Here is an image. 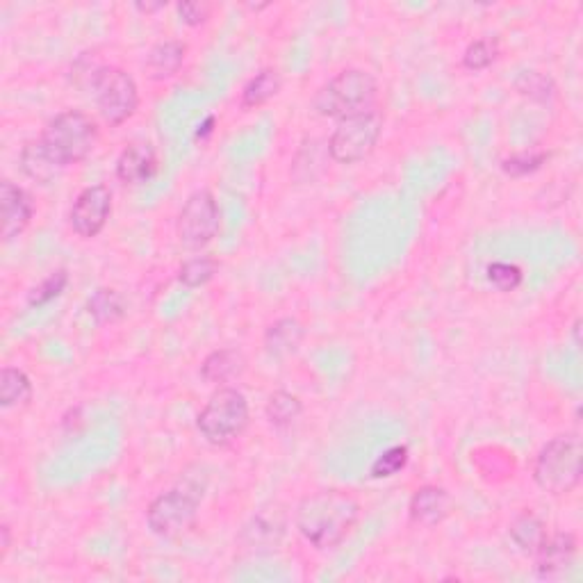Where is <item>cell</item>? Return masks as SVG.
Returning a JSON list of instances; mask_svg holds the SVG:
<instances>
[{
    "instance_id": "obj_14",
    "label": "cell",
    "mask_w": 583,
    "mask_h": 583,
    "mask_svg": "<svg viewBox=\"0 0 583 583\" xmlns=\"http://www.w3.org/2000/svg\"><path fill=\"white\" fill-rule=\"evenodd\" d=\"M158 171V155L149 144H130L117 160V178L123 185H142Z\"/></svg>"
},
{
    "instance_id": "obj_11",
    "label": "cell",
    "mask_w": 583,
    "mask_h": 583,
    "mask_svg": "<svg viewBox=\"0 0 583 583\" xmlns=\"http://www.w3.org/2000/svg\"><path fill=\"white\" fill-rule=\"evenodd\" d=\"M0 208H3V240L12 242L26 231L32 215H35V203L23 187L14 185L12 180L0 183Z\"/></svg>"
},
{
    "instance_id": "obj_7",
    "label": "cell",
    "mask_w": 583,
    "mask_h": 583,
    "mask_svg": "<svg viewBox=\"0 0 583 583\" xmlns=\"http://www.w3.org/2000/svg\"><path fill=\"white\" fill-rule=\"evenodd\" d=\"M92 94L98 112L110 126H121L137 112V82L119 67L96 69L92 73Z\"/></svg>"
},
{
    "instance_id": "obj_26",
    "label": "cell",
    "mask_w": 583,
    "mask_h": 583,
    "mask_svg": "<svg viewBox=\"0 0 583 583\" xmlns=\"http://www.w3.org/2000/svg\"><path fill=\"white\" fill-rule=\"evenodd\" d=\"M497 55H499L497 39H476L467 46V51L463 55V67L470 71H483L497 60Z\"/></svg>"
},
{
    "instance_id": "obj_22",
    "label": "cell",
    "mask_w": 583,
    "mask_h": 583,
    "mask_svg": "<svg viewBox=\"0 0 583 583\" xmlns=\"http://www.w3.org/2000/svg\"><path fill=\"white\" fill-rule=\"evenodd\" d=\"M32 399V383L26 372L16 367H5L0 372V406L14 408L26 406Z\"/></svg>"
},
{
    "instance_id": "obj_20",
    "label": "cell",
    "mask_w": 583,
    "mask_h": 583,
    "mask_svg": "<svg viewBox=\"0 0 583 583\" xmlns=\"http://www.w3.org/2000/svg\"><path fill=\"white\" fill-rule=\"evenodd\" d=\"M511 540L524 554H536L547 540V527L538 515L522 513L511 524Z\"/></svg>"
},
{
    "instance_id": "obj_35",
    "label": "cell",
    "mask_w": 583,
    "mask_h": 583,
    "mask_svg": "<svg viewBox=\"0 0 583 583\" xmlns=\"http://www.w3.org/2000/svg\"><path fill=\"white\" fill-rule=\"evenodd\" d=\"M572 331H574V342L581 344V338H579V333H581V319H577V322H574Z\"/></svg>"
},
{
    "instance_id": "obj_10",
    "label": "cell",
    "mask_w": 583,
    "mask_h": 583,
    "mask_svg": "<svg viewBox=\"0 0 583 583\" xmlns=\"http://www.w3.org/2000/svg\"><path fill=\"white\" fill-rule=\"evenodd\" d=\"M112 212V192L105 185H92L78 194L69 212L73 233L92 240L108 224Z\"/></svg>"
},
{
    "instance_id": "obj_24",
    "label": "cell",
    "mask_w": 583,
    "mask_h": 583,
    "mask_svg": "<svg viewBox=\"0 0 583 583\" xmlns=\"http://www.w3.org/2000/svg\"><path fill=\"white\" fill-rule=\"evenodd\" d=\"M301 413H303L301 401L285 390L274 392L267 401V420L272 426H278V429L292 426L299 420Z\"/></svg>"
},
{
    "instance_id": "obj_34",
    "label": "cell",
    "mask_w": 583,
    "mask_h": 583,
    "mask_svg": "<svg viewBox=\"0 0 583 583\" xmlns=\"http://www.w3.org/2000/svg\"><path fill=\"white\" fill-rule=\"evenodd\" d=\"M0 536H3V558L7 554V549H10V527L3 524V529H0Z\"/></svg>"
},
{
    "instance_id": "obj_17",
    "label": "cell",
    "mask_w": 583,
    "mask_h": 583,
    "mask_svg": "<svg viewBox=\"0 0 583 583\" xmlns=\"http://www.w3.org/2000/svg\"><path fill=\"white\" fill-rule=\"evenodd\" d=\"M246 367V358L237 349H219L212 351L201 365V376L208 383H231L237 376H242Z\"/></svg>"
},
{
    "instance_id": "obj_16",
    "label": "cell",
    "mask_w": 583,
    "mask_h": 583,
    "mask_svg": "<svg viewBox=\"0 0 583 583\" xmlns=\"http://www.w3.org/2000/svg\"><path fill=\"white\" fill-rule=\"evenodd\" d=\"M21 169H23V174L41 185L53 183V180L60 178V174L64 171L62 164L57 162L51 153H48L41 139H35V142H28L26 146H23Z\"/></svg>"
},
{
    "instance_id": "obj_25",
    "label": "cell",
    "mask_w": 583,
    "mask_h": 583,
    "mask_svg": "<svg viewBox=\"0 0 583 583\" xmlns=\"http://www.w3.org/2000/svg\"><path fill=\"white\" fill-rule=\"evenodd\" d=\"M217 269H219V265H217L215 258H208V256L192 258V260H187L183 267H180L178 281L183 283L185 287H201L215 278Z\"/></svg>"
},
{
    "instance_id": "obj_29",
    "label": "cell",
    "mask_w": 583,
    "mask_h": 583,
    "mask_svg": "<svg viewBox=\"0 0 583 583\" xmlns=\"http://www.w3.org/2000/svg\"><path fill=\"white\" fill-rule=\"evenodd\" d=\"M67 283H69V276H67V272H64V269L51 274L46 278V281H41L35 290H32L30 306H44V303L53 301L55 297H60V294L64 292V287H67Z\"/></svg>"
},
{
    "instance_id": "obj_33",
    "label": "cell",
    "mask_w": 583,
    "mask_h": 583,
    "mask_svg": "<svg viewBox=\"0 0 583 583\" xmlns=\"http://www.w3.org/2000/svg\"><path fill=\"white\" fill-rule=\"evenodd\" d=\"M135 7H137L139 12H144V14H151V12H158V10H162L164 3H155V5H151V3H146V5H144V3H137Z\"/></svg>"
},
{
    "instance_id": "obj_21",
    "label": "cell",
    "mask_w": 583,
    "mask_h": 583,
    "mask_svg": "<svg viewBox=\"0 0 583 583\" xmlns=\"http://www.w3.org/2000/svg\"><path fill=\"white\" fill-rule=\"evenodd\" d=\"M281 85L283 82L276 69H262L246 82L242 92V105L244 108H260V105L269 103L278 92H281Z\"/></svg>"
},
{
    "instance_id": "obj_31",
    "label": "cell",
    "mask_w": 583,
    "mask_h": 583,
    "mask_svg": "<svg viewBox=\"0 0 583 583\" xmlns=\"http://www.w3.org/2000/svg\"><path fill=\"white\" fill-rule=\"evenodd\" d=\"M547 162V153H522V155H513V158L504 160L502 169L508 176H527L538 171L543 164Z\"/></svg>"
},
{
    "instance_id": "obj_19",
    "label": "cell",
    "mask_w": 583,
    "mask_h": 583,
    "mask_svg": "<svg viewBox=\"0 0 583 583\" xmlns=\"http://www.w3.org/2000/svg\"><path fill=\"white\" fill-rule=\"evenodd\" d=\"M285 533V515L281 511H260L258 515H253V520L249 527H246L244 536L249 540V545L253 549L267 547L272 549L281 543Z\"/></svg>"
},
{
    "instance_id": "obj_28",
    "label": "cell",
    "mask_w": 583,
    "mask_h": 583,
    "mask_svg": "<svg viewBox=\"0 0 583 583\" xmlns=\"http://www.w3.org/2000/svg\"><path fill=\"white\" fill-rule=\"evenodd\" d=\"M522 269L511 262H492L488 267V281L499 292H513L522 285Z\"/></svg>"
},
{
    "instance_id": "obj_30",
    "label": "cell",
    "mask_w": 583,
    "mask_h": 583,
    "mask_svg": "<svg viewBox=\"0 0 583 583\" xmlns=\"http://www.w3.org/2000/svg\"><path fill=\"white\" fill-rule=\"evenodd\" d=\"M517 89L531 98H538V101H547V98H552L556 92L554 82L538 71L524 73V76L517 80Z\"/></svg>"
},
{
    "instance_id": "obj_32",
    "label": "cell",
    "mask_w": 583,
    "mask_h": 583,
    "mask_svg": "<svg viewBox=\"0 0 583 583\" xmlns=\"http://www.w3.org/2000/svg\"><path fill=\"white\" fill-rule=\"evenodd\" d=\"M176 10L180 14V19H183V23H187V26H192V28L203 26V23L210 19V7L205 3H178Z\"/></svg>"
},
{
    "instance_id": "obj_4",
    "label": "cell",
    "mask_w": 583,
    "mask_h": 583,
    "mask_svg": "<svg viewBox=\"0 0 583 583\" xmlns=\"http://www.w3.org/2000/svg\"><path fill=\"white\" fill-rule=\"evenodd\" d=\"M39 139L44 142L48 153L67 169L69 164L82 162L96 149L98 128L96 121L87 117L85 112L67 110L48 121Z\"/></svg>"
},
{
    "instance_id": "obj_27",
    "label": "cell",
    "mask_w": 583,
    "mask_h": 583,
    "mask_svg": "<svg viewBox=\"0 0 583 583\" xmlns=\"http://www.w3.org/2000/svg\"><path fill=\"white\" fill-rule=\"evenodd\" d=\"M408 465V447L406 445H394L388 451L376 458L372 465L374 479H390V476L399 474Z\"/></svg>"
},
{
    "instance_id": "obj_8",
    "label": "cell",
    "mask_w": 583,
    "mask_h": 583,
    "mask_svg": "<svg viewBox=\"0 0 583 583\" xmlns=\"http://www.w3.org/2000/svg\"><path fill=\"white\" fill-rule=\"evenodd\" d=\"M201 490L194 488H174L169 492H162L155 497L149 511H146V522L149 529L160 538H178L190 531L199 517L201 506Z\"/></svg>"
},
{
    "instance_id": "obj_9",
    "label": "cell",
    "mask_w": 583,
    "mask_h": 583,
    "mask_svg": "<svg viewBox=\"0 0 583 583\" xmlns=\"http://www.w3.org/2000/svg\"><path fill=\"white\" fill-rule=\"evenodd\" d=\"M221 226V212L215 196L208 190L194 192L183 205L178 217V237L187 249H201V246L215 240Z\"/></svg>"
},
{
    "instance_id": "obj_18",
    "label": "cell",
    "mask_w": 583,
    "mask_h": 583,
    "mask_svg": "<svg viewBox=\"0 0 583 583\" xmlns=\"http://www.w3.org/2000/svg\"><path fill=\"white\" fill-rule=\"evenodd\" d=\"M303 342V326L292 317H283L267 328L265 349L272 358H287L297 353Z\"/></svg>"
},
{
    "instance_id": "obj_2",
    "label": "cell",
    "mask_w": 583,
    "mask_h": 583,
    "mask_svg": "<svg viewBox=\"0 0 583 583\" xmlns=\"http://www.w3.org/2000/svg\"><path fill=\"white\" fill-rule=\"evenodd\" d=\"M379 82L363 69H347L328 80L312 98V108L328 119H347L353 114L374 110Z\"/></svg>"
},
{
    "instance_id": "obj_5",
    "label": "cell",
    "mask_w": 583,
    "mask_h": 583,
    "mask_svg": "<svg viewBox=\"0 0 583 583\" xmlns=\"http://www.w3.org/2000/svg\"><path fill=\"white\" fill-rule=\"evenodd\" d=\"M196 426L210 445H231L249 426V401L240 390L219 388L201 410Z\"/></svg>"
},
{
    "instance_id": "obj_15",
    "label": "cell",
    "mask_w": 583,
    "mask_h": 583,
    "mask_svg": "<svg viewBox=\"0 0 583 583\" xmlns=\"http://www.w3.org/2000/svg\"><path fill=\"white\" fill-rule=\"evenodd\" d=\"M187 55V46L183 41L169 39V41H160L151 48L149 57H146V73H149L151 80H169L174 78L180 71L185 62Z\"/></svg>"
},
{
    "instance_id": "obj_23",
    "label": "cell",
    "mask_w": 583,
    "mask_h": 583,
    "mask_svg": "<svg viewBox=\"0 0 583 583\" xmlns=\"http://www.w3.org/2000/svg\"><path fill=\"white\" fill-rule=\"evenodd\" d=\"M87 312L98 324H112L126 315V299L121 297V292L103 287V290H96L92 299L87 301Z\"/></svg>"
},
{
    "instance_id": "obj_12",
    "label": "cell",
    "mask_w": 583,
    "mask_h": 583,
    "mask_svg": "<svg viewBox=\"0 0 583 583\" xmlns=\"http://www.w3.org/2000/svg\"><path fill=\"white\" fill-rule=\"evenodd\" d=\"M574 554H577V538L572 533H554L547 536L543 547L536 554V570L540 577L552 579L568 570Z\"/></svg>"
},
{
    "instance_id": "obj_1",
    "label": "cell",
    "mask_w": 583,
    "mask_h": 583,
    "mask_svg": "<svg viewBox=\"0 0 583 583\" xmlns=\"http://www.w3.org/2000/svg\"><path fill=\"white\" fill-rule=\"evenodd\" d=\"M358 517L360 504L349 492L319 490L301 499L294 522L312 547L333 549L349 536Z\"/></svg>"
},
{
    "instance_id": "obj_6",
    "label": "cell",
    "mask_w": 583,
    "mask_h": 583,
    "mask_svg": "<svg viewBox=\"0 0 583 583\" xmlns=\"http://www.w3.org/2000/svg\"><path fill=\"white\" fill-rule=\"evenodd\" d=\"M383 133L379 110H367L342 119L328 139V153L340 164H356L372 155Z\"/></svg>"
},
{
    "instance_id": "obj_3",
    "label": "cell",
    "mask_w": 583,
    "mask_h": 583,
    "mask_svg": "<svg viewBox=\"0 0 583 583\" xmlns=\"http://www.w3.org/2000/svg\"><path fill=\"white\" fill-rule=\"evenodd\" d=\"M583 447L579 435H558L540 449L533 465V481L547 495H568L581 483Z\"/></svg>"
},
{
    "instance_id": "obj_13",
    "label": "cell",
    "mask_w": 583,
    "mask_h": 583,
    "mask_svg": "<svg viewBox=\"0 0 583 583\" xmlns=\"http://www.w3.org/2000/svg\"><path fill=\"white\" fill-rule=\"evenodd\" d=\"M410 520L420 527H435V524L445 522V517L451 511V495L440 486H424L415 490L410 499Z\"/></svg>"
}]
</instances>
